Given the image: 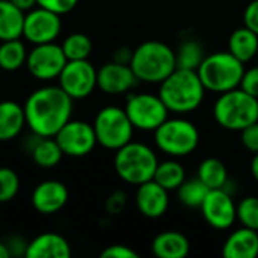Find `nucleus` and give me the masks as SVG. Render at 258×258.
I'll return each mask as SVG.
<instances>
[{
  "label": "nucleus",
  "mask_w": 258,
  "mask_h": 258,
  "mask_svg": "<svg viewBox=\"0 0 258 258\" xmlns=\"http://www.w3.org/2000/svg\"><path fill=\"white\" fill-rule=\"evenodd\" d=\"M24 15L11 0H0V41L17 39L23 36Z\"/></svg>",
  "instance_id": "5701e85b"
},
{
  "label": "nucleus",
  "mask_w": 258,
  "mask_h": 258,
  "mask_svg": "<svg viewBox=\"0 0 258 258\" xmlns=\"http://www.w3.org/2000/svg\"><path fill=\"white\" fill-rule=\"evenodd\" d=\"M18 9H21L23 12H29L30 9H33L36 5V0H11Z\"/></svg>",
  "instance_id": "a19ab883"
},
{
  "label": "nucleus",
  "mask_w": 258,
  "mask_h": 258,
  "mask_svg": "<svg viewBox=\"0 0 258 258\" xmlns=\"http://www.w3.org/2000/svg\"><path fill=\"white\" fill-rule=\"evenodd\" d=\"M71 246L65 237L56 233H44L27 243V258H68Z\"/></svg>",
  "instance_id": "a211bd4d"
},
{
  "label": "nucleus",
  "mask_w": 258,
  "mask_h": 258,
  "mask_svg": "<svg viewBox=\"0 0 258 258\" xmlns=\"http://www.w3.org/2000/svg\"><path fill=\"white\" fill-rule=\"evenodd\" d=\"M62 50L68 60H82L88 59L92 51V41L85 33H71L60 44Z\"/></svg>",
  "instance_id": "c756f323"
},
{
  "label": "nucleus",
  "mask_w": 258,
  "mask_h": 258,
  "mask_svg": "<svg viewBox=\"0 0 258 258\" xmlns=\"http://www.w3.org/2000/svg\"><path fill=\"white\" fill-rule=\"evenodd\" d=\"M245 70V63L227 50L207 54L197 73L206 91L222 94L240 86Z\"/></svg>",
  "instance_id": "39448f33"
},
{
  "label": "nucleus",
  "mask_w": 258,
  "mask_h": 258,
  "mask_svg": "<svg viewBox=\"0 0 258 258\" xmlns=\"http://www.w3.org/2000/svg\"><path fill=\"white\" fill-rule=\"evenodd\" d=\"M257 57H258V53H257Z\"/></svg>",
  "instance_id": "a18cd8bd"
},
{
  "label": "nucleus",
  "mask_w": 258,
  "mask_h": 258,
  "mask_svg": "<svg viewBox=\"0 0 258 258\" xmlns=\"http://www.w3.org/2000/svg\"><path fill=\"white\" fill-rule=\"evenodd\" d=\"M79 0H36V5L45 8L57 15H63L71 12L77 6Z\"/></svg>",
  "instance_id": "473e14b6"
},
{
  "label": "nucleus",
  "mask_w": 258,
  "mask_h": 258,
  "mask_svg": "<svg viewBox=\"0 0 258 258\" xmlns=\"http://www.w3.org/2000/svg\"><path fill=\"white\" fill-rule=\"evenodd\" d=\"M125 206H127V194L122 192V190L112 192L107 197L106 204H104L106 212L109 215H119V213H122V210L125 209Z\"/></svg>",
  "instance_id": "72a5a7b5"
},
{
  "label": "nucleus",
  "mask_w": 258,
  "mask_h": 258,
  "mask_svg": "<svg viewBox=\"0 0 258 258\" xmlns=\"http://www.w3.org/2000/svg\"><path fill=\"white\" fill-rule=\"evenodd\" d=\"M215 121L225 130L242 132L258 121V98L242 88L219 94L213 106Z\"/></svg>",
  "instance_id": "20e7f679"
},
{
  "label": "nucleus",
  "mask_w": 258,
  "mask_h": 258,
  "mask_svg": "<svg viewBox=\"0 0 258 258\" xmlns=\"http://www.w3.org/2000/svg\"><path fill=\"white\" fill-rule=\"evenodd\" d=\"M26 125L24 107L12 100L0 101V142L15 139Z\"/></svg>",
  "instance_id": "aec40b11"
},
{
  "label": "nucleus",
  "mask_w": 258,
  "mask_h": 258,
  "mask_svg": "<svg viewBox=\"0 0 258 258\" xmlns=\"http://www.w3.org/2000/svg\"><path fill=\"white\" fill-rule=\"evenodd\" d=\"M239 88H242V89H243L245 92H248L249 95L258 98V65L245 70Z\"/></svg>",
  "instance_id": "c9c22d12"
},
{
  "label": "nucleus",
  "mask_w": 258,
  "mask_h": 258,
  "mask_svg": "<svg viewBox=\"0 0 258 258\" xmlns=\"http://www.w3.org/2000/svg\"><path fill=\"white\" fill-rule=\"evenodd\" d=\"M26 45L20 38L2 41L0 44V70L3 71H17L20 70L27 59Z\"/></svg>",
  "instance_id": "a878e982"
},
{
  "label": "nucleus",
  "mask_w": 258,
  "mask_h": 258,
  "mask_svg": "<svg viewBox=\"0 0 258 258\" xmlns=\"http://www.w3.org/2000/svg\"><path fill=\"white\" fill-rule=\"evenodd\" d=\"M200 209L206 222L215 230H228L237 221V204L225 189H210Z\"/></svg>",
  "instance_id": "4468645a"
},
{
  "label": "nucleus",
  "mask_w": 258,
  "mask_h": 258,
  "mask_svg": "<svg viewBox=\"0 0 258 258\" xmlns=\"http://www.w3.org/2000/svg\"><path fill=\"white\" fill-rule=\"evenodd\" d=\"M151 249L159 258H184L190 251V242L183 233L171 230L157 234Z\"/></svg>",
  "instance_id": "412c9836"
},
{
  "label": "nucleus",
  "mask_w": 258,
  "mask_h": 258,
  "mask_svg": "<svg viewBox=\"0 0 258 258\" xmlns=\"http://www.w3.org/2000/svg\"><path fill=\"white\" fill-rule=\"evenodd\" d=\"M11 257V252H9V248L5 242H0V258H9Z\"/></svg>",
  "instance_id": "37998d69"
},
{
  "label": "nucleus",
  "mask_w": 258,
  "mask_h": 258,
  "mask_svg": "<svg viewBox=\"0 0 258 258\" xmlns=\"http://www.w3.org/2000/svg\"><path fill=\"white\" fill-rule=\"evenodd\" d=\"M222 255L227 258H255L258 255V231L242 227L233 231L224 246Z\"/></svg>",
  "instance_id": "6ab92c4d"
},
{
  "label": "nucleus",
  "mask_w": 258,
  "mask_h": 258,
  "mask_svg": "<svg viewBox=\"0 0 258 258\" xmlns=\"http://www.w3.org/2000/svg\"><path fill=\"white\" fill-rule=\"evenodd\" d=\"M237 221L242 227L258 231V197H246L237 204Z\"/></svg>",
  "instance_id": "7c9ffc66"
},
{
  "label": "nucleus",
  "mask_w": 258,
  "mask_h": 258,
  "mask_svg": "<svg viewBox=\"0 0 258 258\" xmlns=\"http://www.w3.org/2000/svg\"><path fill=\"white\" fill-rule=\"evenodd\" d=\"M139 82L162 83L175 68V51L162 41H145L133 50L130 62Z\"/></svg>",
  "instance_id": "7ed1b4c3"
},
{
  "label": "nucleus",
  "mask_w": 258,
  "mask_h": 258,
  "mask_svg": "<svg viewBox=\"0 0 258 258\" xmlns=\"http://www.w3.org/2000/svg\"><path fill=\"white\" fill-rule=\"evenodd\" d=\"M243 23L248 29L258 35V0H252L246 5L243 12Z\"/></svg>",
  "instance_id": "4c0bfd02"
},
{
  "label": "nucleus",
  "mask_w": 258,
  "mask_h": 258,
  "mask_svg": "<svg viewBox=\"0 0 258 258\" xmlns=\"http://www.w3.org/2000/svg\"><path fill=\"white\" fill-rule=\"evenodd\" d=\"M0 77H2V70H0Z\"/></svg>",
  "instance_id": "c03bdc74"
},
{
  "label": "nucleus",
  "mask_w": 258,
  "mask_h": 258,
  "mask_svg": "<svg viewBox=\"0 0 258 258\" xmlns=\"http://www.w3.org/2000/svg\"><path fill=\"white\" fill-rule=\"evenodd\" d=\"M20 190L18 174L6 166L0 168V204L12 201Z\"/></svg>",
  "instance_id": "2f4dec72"
},
{
  "label": "nucleus",
  "mask_w": 258,
  "mask_h": 258,
  "mask_svg": "<svg viewBox=\"0 0 258 258\" xmlns=\"http://www.w3.org/2000/svg\"><path fill=\"white\" fill-rule=\"evenodd\" d=\"M159 97L169 112L190 113L203 104L206 88L195 70L175 68L160 83Z\"/></svg>",
  "instance_id": "f03ea898"
},
{
  "label": "nucleus",
  "mask_w": 258,
  "mask_h": 258,
  "mask_svg": "<svg viewBox=\"0 0 258 258\" xmlns=\"http://www.w3.org/2000/svg\"><path fill=\"white\" fill-rule=\"evenodd\" d=\"M101 258H139V254L125 245H110L101 252Z\"/></svg>",
  "instance_id": "e433bc0d"
},
{
  "label": "nucleus",
  "mask_w": 258,
  "mask_h": 258,
  "mask_svg": "<svg viewBox=\"0 0 258 258\" xmlns=\"http://www.w3.org/2000/svg\"><path fill=\"white\" fill-rule=\"evenodd\" d=\"M251 174H252L254 180L258 183V153L254 154V157H252V162H251Z\"/></svg>",
  "instance_id": "79ce46f5"
},
{
  "label": "nucleus",
  "mask_w": 258,
  "mask_h": 258,
  "mask_svg": "<svg viewBox=\"0 0 258 258\" xmlns=\"http://www.w3.org/2000/svg\"><path fill=\"white\" fill-rule=\"evenodd\" d=\"M166 190H177L186 180V169L177 160H165L157 165L154 178Z\"/></svg>",
  "instance_id": "bb28decb"
},
{
  "label": "nucleus",
  "mask_w": 258,
  "mask_h": 258,
  "mask_svg": "<svg viewBox=\"0 0 258 258\" xmlns=\"http://www.w3.org/2000/svg\"><path fill=\"white\" fill-rule=\"evenodd\" d=\"M67 62L68 59L62 50V45L47 42L33 45V48L27 53L26 67L32 77L42 82H50L59 77Z\"/></svg>",
  "instance_id": "9d476101"
},
{
  "label": "nucleus",
  "mask_w": 258,
  "mask_h": 258,
  "mask_svg": "<svg viewBox=\"0 0 258 258\" xmlns=\"http://www.w3.org/2000/svg\"><path fill=\"white\" fill-rule=\"evenodd\" d=\"M63 156L70 157H83L88 156L97 142L94 125L86 121L70 119L54 136Z\"/></svg>",
  "instance_id": "f8f14e48"
},
{
  "label": "nucleus",
  "mask_w": 258,
  "mask_h": 258,
  "mask_svg": "<svg viewBox=\"0 0 258 258\" xmlns=\"http://www.w3.org/2000/svg\"><path fill=\"white\" fill-rule=\"evenodd\" d=\"M198 127L186 118H166L162 125L154 130L156 147L171 156L184 157L192 154L200 145Z\"/></svg>",
  "instance_id": "0eeeda50"
},
{
  "label": "nucleus",
  "mask_w": 258,
  "mask_h": 258,
  "mask_svg": "<svg viewBox=\"0 0 258 258\" xmlns=\"http://www.w3.org/2000/svg\"><path fill=\"white\" fill-rule=\"evenodd\" d=\"M30 154L33 162L41 168H54L62 160V150L54 138L36 136L35 144L30 147Z\"/></svg>",
  "instance_id": "b1692460"
},
{
  "label": "nucleus",
  "mask_w": 258,
  "mask_h": 258,
  "mask_svg": "<svg viewBox=\"0 0 258 258\" xmlns=\"http://www.w3.org/2000/svg\"><path fill=\"white\" fill-rule=\"evenodd\" d=\"M57 79L59 86L73 100L86 98L97 88V70L88 59L68 60Z\"/></svg>",
  "instance_id": "9b49d317"
},
{
  "label": "nucleus",
  "mask_w": 258,
  "mask_h": 258,
  "mask_svg": "<svg viewBox=\"0 0 258 258\" xmlns=\"http://www.w3.org/2000/svg\"><path fill=\"white\" fill-rule=\"evenodd\" d=\"M209 190L210 189L197 177V178L184 180V183L177 189V197L183 206L190 209H200Z\"/></svg>",
  "instance_id": "c85d7f7f"
},
{
  "label": "nucleus",
  "mask_w": 258,
  "mask_h": 258,
  "mask_svg": "<svg viewBox=\"0 0 258 258\" xmlns=\"http://www.w3.org/2000/svg\"><path fill=\"white\" fill-rule=\"evenodd\" d=\"M62 30L60 15L41 8L35 6L24 15L23 24V36L33 45L54 42Z\"/></svg>",
  "instance_id": "ddd939ff"
},
{
  "label": "nucleus",
  "mask_w": 258,
  "mask_h": 258,
  "mask_svg": "<svg viewBox=\"0 0 258 258\" xmlns=\"http://www.w3.org/2000/svg\"><path fill=\"white\" fill-rule=\"evenodd\" d=\"M139 80L130 65L112 60L97 70V88L109 95L127 94L136 86Z\"/></svg>",
  "instance_id": "2eb2a0df"
},
{
  "label": "nucleus",
  "mask_w": 258,
  "mask_h": 258,
  "mask_svg": "<svg viewBox=\"0 0 258 258\" xmlns=\"http://www.w3.org/2000/svg\"><path fill=\"white\" fill-rule=\"evenodd\" d=\"M132 57H133V50L128 48V47H125V45H122V47H118V48L113 51L112 60H113V62H118V63L130 65Z\"/></svg>",
  "instance_id": "58836bf2"
},
{
  "label": "nucleus",
  "mask_w": 258,
  "mask_h": 258,
  "mask_svg": "<svg viewBox=\"0 0 258 258\" xmlns=\"http://www.w3.org/2000/svg\"><path fill=\"white\" fill-rule=\"evenodd\" d=\"M97 142L106 150H119L133 138L135 127L124 109L118 106L103 107L94 119Z\"/></svg>",
  "instance_id": "6e6552de"
},
{
  "label": "nucleus",
  "mask_w": 258,
  "mask_h": 258,
  "mask_svg": "<svg viewBox=\"0 0 258 258\" xmlns=\"http://www.w3.org/2000/svg\"><path fill=\"white\" fill-rule=\"evenodd\" d=\"M206 53L204 47L198 39L187 38L181 41L175 51V60H177V68H184V70H198L201 62L204 60Z\"/></svg>",
  "instance_id": "cd10ccee"
},
{
  "label": "nucleus",
  "mask_w": 258,
  "mask_h": 258,
  "mask_svg": "<svg viewBox=\"0 0 258 258\" xmlns=\"http://www.w3.org/2000/svg\"><path fill=\"white\" fill-rule=\"evenodd\" d=\"M73 101L60 86H44L33 91L23 106L26 125L33 135L54 138L71 119Z\"/></svg>",
  "instance_id": "f257e3e1"
},
{
  "label": "nucleus",
  "mask_w": 258,
  "mask_h": 258,
  "mask_svg": "<svg viewBox=\"0 0 258 258\" xmlns=\"http://www.w3.org/2000/svg\"><path fill=\"white\" fill-rule=\"evenodd\" d=\"M6 245H8V248H9L11 257H12V255H26L27 243H24L21 239L12 237V239H9V242H8Z\"/></svg>",
  "instance_id": "ea45409f"
},
{
  "label": "nucleus",
  "mask_w": 258,
  "mask_h": 258,
  "mask_svg": "<svg viewBox=\"0 0 258 258\" xmlns=\"http://www.w3.org/2000/svg\"><path fill=\"white\" fill-rule=\"evenodd\" d=\"M242 145L252 154L258 153V121L240 132Z\"/></svg>",
  "instance_id": "f704fd0d"
},
{
  "label": "nucleus",
  "mask_w": 258,
  "mask_h": 258,
  "mask_svg": "<svg viewBox=\"0 0 258 258\" xmlns=\"http://www.w3.org/2000/svg\"><path fill=\"white\" fill-rule=\"evenodd\" d=\"M197 177L209 187V189H224L228 183V171L225 163L218 157L204 159L200 166Z\"/></svg>",
  "instance_id": "393cba45"
},
{
  "label": "nucleus",
  "mask_w": 258,
  "mask_h": 258,
  "mask_svg": "<svg viewBox=\"0 0 258 258\" xmlns=\"http://www.w3.org/2000/svg\"><path fill=\"white\" fill-rule=\"evenodd\" d=\"M133 127L142 132H154L168 118L169 110L159 94L133 92L127 97L124 107Z\"/></svg>",
  "instance_id": "1a4fd4ad"
},
{
  "label": "nucleus",
  "mask_w": 258,
  "mask_h": 258,
  "mask_svg": "<svg viewBox=\"0 0 258 258\" xmlns=\"http://www.w3.org/2000/svg\"><path fill=\"white\" fill-rule=\"evenodd\" d=\"M135 201L141 215L157 219L163 216L169 207V190L162 187L156 180H150L138 186Z\"/></svg>",
  "instance_id": "dca6fc26"
},
{
  "label": "nucleus",
  "mask_w": 258,
  "mask_h": 258,
  "mask_svg": "<svg viewBox=\"0 0 258 258\" xmlns=\"http://www.w3.org/2000/svg\"><path fill=\"white\" fill-rule=\"evenodd\" d=\"M228 51L243 63L257 57L258 35L246 26L236 29L228 38Z\"/></svg>",
  "instance_id": "4be33fe9"
},
{
  "label": "nucleus",
  "mask_w": 258,
  "mask_h": 258,
  "mask_svg": "<svg viewBox=\"0 0 258 258\" xmlns=\"http://www.w3.org/2000/svg\"><path fill=\"white\" fill-rule=\"evenodd\" d=\"M68 189L62 181L45 180L32 192V206L41 215H54L65 207Z\"/></svg>",
  "instance_id": "f3484780"
},
{
  "label": "nucleus",
  "mask_w": 258,
  "mask_h": 258,
  "mask_svg": "<svg viewBox=\"0 0 258 258\" xmlns=\"http://www.w3.org/2000/svg\"><path fill=\"white\" fill-rule=\"evenodd\" d=\"M159 159L151 147L142 142L130 141L116 150L113 166L118 177L133 186H139L154 178Z\"/></svg>",
  "instance_id": "423d86ee"
}]
</instances>
